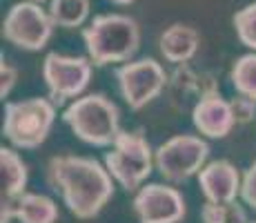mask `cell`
Instances as JSON below:
<instances>
[{
    "mask_svg": "<svg viewBox=\"0 0 256 223\" xmlns=\"http://www.w3.org/2000/svg\"><path fill=\"white\" fill-rule=\"evenodd\" d=\"M47 183L80 221L96 219L114 196V176L87 156H54L47 163Z\"/></svg>",
    "mask_w": 256,
    "mask_h": 223,
    "instance_id": "6da1fadb",
    "label": "cell"
},
{
    "mask_svg": "<svg viewBox=\"0 0 256 223\" xmlns=\"http://www.w3.org/2000/svg\"><path fill=\"white\" fill-rule=\"evenodd\" d=\"M82 41L96 67L130 63L140 47V27L127 14H100L82 29Z\"/></svg>",
    "mask_w": 256,
    "mask_h": 223,
    "instance_id": "7a4b0ae2",
    "label": "cell"
},
{
    "mask_svg": "<svg viewBox=\"0 0 256 223\" xmlns=\"http://www.w3.org/2000/svg\"><path fill=\"white\" fill-rule=\"evenodd\" d=\"M62 121L82 143L94 147H112L120 134V112L102 94L76 98L65 112Z\"/></svg>",
    "mask_w": 256,
    "mask_h": 223,
    "instance_id": "3957f363",
    "label": "cell"
},
{
    "mask_svg": "<svg viewBox=\"0 0 256 223\" xmlns=\"http://www.w3.org/2000/svg\"><path fill=\"white\" fill-rule=\"evenodd\" d=\"M56 121V105L52 98H24L4 105L2 134L18 150H36L47 141Z\"/></svg>",
    "mask_w": 256,
    "mask_h": 223,
    "instance_id": "277c9868",
    "label": "cell"
},
{
    "mask_svg": "<svg viewBox=\"0 0 256 223\" xmlns=\"http://www.w3.org/2000/svg\"><path fill=\"white\" fill-rule=\"evenodd\" d=\"M156 165L154 152L142 132L122 130L105 154V167L125 192H138Z\"/></svg>",
    "mask_w": 256,
    "mask_h": 223,
    "instance_id": "5b68a950",
    "label": "cell"
},
{
    "mask_svg": "<svg viewBox=\"0 0 256 223\" xmlns=\"http://www.w3.org/2000/svg\"><path fill=\"white\" fill-rule=\"evenodd\" d=\"M54 21L49 9H42L40 3L22 0L7 12L2 21V38L9 45L24 52H40L45 49L54 34Z\"/></svg>",
    "mask_w": 256,
    "mask_h": 223,
    "instance_id": "8992f818",
    "label": "cell"
},
{
    "mask_svg": "<svg viewBox=\"0 0 256 223\" xmlns=\"http://www.w3.org/2000/svg\"><path fill=\"white\" fill-rule=\"evenodd\" d=\"M210 145L194 134H178L154 152L156 170L170 183H183L205 167Z\"/></svg>",
    "mask_w": 256,
    "mask_h": 223,
    "instance_id": "52a82bcc",
    "label": "cell"
},
{
    "mask_svg": "<svg viewBox=\"0 0 256 223\" xmlns=\"http://www.w3.org/2000/svg\"><path fill=\"white\" fill-rule=\"evenodd\" d=\"M114 74L120 96L125 98L132 112H138L145 105H150L154 98L163 94V89H167V83H170V76L165 74L163 65L154 58L122 63Z\"/></svg>",
    "mask_w": 256,
    "mask_h": 223,
    "instance_id": "ba28073f",
    "label": "cell"
},
{
    "mask_svg": "<svg viewBox=\"0 0 256 223\" xmlns=\"http://www.w3.org/2000/svg\"><path fill=\"white\" fill-rule=\"evenodd\" d=\"M90 58L82 56H62V54H47L42 61V81L47 85L49 98L54 105H65L70 98H78L92 81Z\"/></svg>",
    "mask_w": 256,
    "mask_h": 223,
    "instance_id": "9c48e42d",
    "label": "cell"
},
{
    "mask_svg": "<svg viewBox=\"0 0 256 223\" xmlns=\"http://www.w3.org/2000/svg\"><path fill=\"white\" fill-rule=\"evenodd\" d=\"M134 212L140 223H180L187 207L183 194L176 187L150 183L136 192Z\"/></svg>",
    "mask_w": 256,
    "mask_h": 223,
    "instance_id": "30bf717a",
    "label": "cell"
},
{
    "mask_svg": "<svg viewBox=\"0 0 256 223\" xmlns=\"http://www.w3.org/2000/svg\"><path fill=\"white\" fill-rule=\"evenodd\" d=\"M218 92V83L214 76L205 72H198L190 65V63H180L170 74V83H167V98L174 112L183 114L192 112L203 98L212 96Z\"/></svg>",
    "mask_w": 256,
    "mask_h": 223,
    "instance_id": "8fae6325",
    "label": "cell"
},
{
    "mask_svg": "<svg viewBox=\"0 0 256 223\" xmlns=\"http://www.w3.org/2000/svg\"><path fill=\"white\" fill-rule=\"evenodd\" d=\"M27 163L12 147H0V223H12L14 203L27 187Z\"/></svg>",
    "mask_w": 256,
    "mask_h": 223,
    "instance_id": "7c38bea8",
    "label": "cell"
},
{
    "mask_svg": "<svg viewBox=\"0 0 256 223\" xmlns=\"http://www.w3.org/2000/svg\"><path fill=\"white\" fill-rule=\"evenodd\" d=\"M198 185L212 203H232L240 196V174L230 161H212L198 172Z\"/></svg>",
    "mask_w": 256,
    "mask_h": 223,
    "instance_id": "4fadbf2b",
    "label": "cell"
},
{
    "mask_svg": "<svg viewBox=\"0 0 256 223\" xmlns=\"http://www.w3.org/2000/svg\"><path fill=\"white\" fill-rule=\"evenodd\" d=\"M192 123L203 136L208 138H225L232 127L236 125V118L232 112L230 101H225L218 92L203 98L198 105L192 110Z\"/></svg>",
    "mask_w": 256,
    "mask_h": 223,
    "instance_id": "5bb4252c",
    "label": "cell"
},
{
    "mask_svg": "<svg viewBox=\"0 0 256 223\" xmlns=\"http://www.w3.org/2000/svg\"><path fill=\"white\" fill-rule=\"evenodd\" d=\"M198 45H200L198 32L194 27H190V25H180V23L167 27L158 38V49L163 54V58L167 63H174V65L190 63L198 52Z\"/></svg>",
    "mask_w": 256,
    "mask_h": 223,
    "instance_id": "9a60e30c",
    "label": "cell"
},
{
    "mask_svg": "<svg viewBox=\"0 0 256 223\" xmlns=\"http://www.w3.org/2000/svg\"><path fill=\"white\" fill-rule=\"evenodd\" d=\"M12 219L20 223H56L58 221V205L45 194L24 192L14 203Z\"/></svg>",
    "mask_w": 256,
    "mask_h": 223,
    "instance_id": "2e32d148",
    "label": "cell"
},
{
    "mask_svg": "<svg viewBox=\"0 0 256 223\" xmlns=\"http://www.w3.org/2000/svg\"><path fill=\"white\" fill-rule=\"evenodd\" d=\"M90 0H49V16L56 27L76 29L90 18Z\"/></svg>",
    "mask_w": 256,
    "mask_h": 223,
    "instance_id": "e0dca14e",
    "label": "cell"
},
{
    "mask_svg": "<svg viewBox=\"0 0 256 223\" xmlns=\"http://www.w3.org/2000/svg\"><path fill=\"white\" fill-rule=\"evenodd\" d=\"M232 85L236 89V94H243L248 98L256 101V54H245L232 67Z\"/></svg>",
    "mask_w": 256,
    "mask_h": 223,
    "instance_id": "ac0fdd59",
    "label": "cell"
},
{
    "mask_svg": "<svg viewBox=\"0 0 256 223\" xmlns=\"http://www.w3.org/2000/svg\"><path fill=\"white\" fill-rule=\"evenodd\" d=\"M203 223H248V214L236 201L232 203H212L208 201L200 210Z\"/></svg>",
    "mask_w": 256,
    "mask_h": 223,
    "instance_id": "d6986e66",
    "label": "cell"
},
{
    "mask_svg": "<svg viewBox=\"0 0 256 223\" xmlns=\"http://www.w3.org/2000/svg\"><path fill=\"white\" fill-rule=\"evenodd\" d=\"M232 21L236 29V38L240 41V45L256 52V0L245 5L243 9H238Z\"/></svg>",
    "mask_w": 256,
    "mask_h": 223,
    "instance_id": "ffe728a7",
    "label": "cell"
},
{
    "mask_svg": "<svg viewBox=\"0 0 256 223\" xmlns=\"http://www.w3.org/2000/svg\"><path fill=\"white\" fill-rule=\"evenodd\" d=\"M230 105H232L236 125H245V123L254 121V116H256V101L254 98H248V96H243V94H238V96H234L232 101H230Z\"/></svg>",
    "mask_w": 256,
    "mask_h": 223,
    "instance_id": "44dd1931",
    "label": "cell"
},
{
    "mask_svg": "<svg viewBox=\"0 0 256 223\" xmlns=\"http://www.w3.org/2000/svg\"><path fill=\"white\" fill-rule=\"evenodd\" d=\"M240 199L245 205L256 210V161L250 165V170L243 176V185H240Z\"/></svg>",
    "mask_w": 256,
    "mask_h": 223,
    "instance_id": "7402d4cb",
    "label": "cell"
},
{
    "mask_svg": "<svg viewBox=\"0 0 256 223\" xmlns=\"http://www.w3.org/2000/svg\"><path fill=\"white\" fill-rule=\"evenodd\" d=\"M16 81H18V69L2 58V63H0V98H2V101L12 94Z\"/></svg>",
    "mask_w": 256,
    "mask_h": 223,
    "instance_id": "603a6c76",
    "label": "cell"
},
{
    "mask_svg": "<svg viewBox=\"0 0 256 223\" xmlns=\"http://www.w3.org/2000/svg\"><path fill=\"white\" fill-rule=\"evenodd\" d=\"M112 3H114V5H122V7H125V5H132L134 0H112Z\"/></svg>",
    "mask_w": 256,
    "mask_h": 223,
    "instance_id": "cb8c5ba5",
    "label": "cell"
},
{
    "mask_svg": "<svg viewBox=\"0 0 256 223\" xmlns=\"http://www.w3.org/2000/svg\"><path fill=\"white\" fill-rule=\"evenodd\" d=\"M34 3H40L42 5V3H47V0H34Z\"/></svg>",
    "mask_w": 256,
    "mask_h": 223,
    "instance_id": "d4e9b609",
    "label": "cell"
},
{
    "mask_svg": "<svg viewBox=\"0 0 256 223\" xmlns=\"http://www.w3.org/2000/svg\"><path fill=\"white\" fill-rule=\"evenodd\" d=\"M248 223H256V221H248Z\"/></svg>",
    "mask_w": 256,
    "mask_h": 223,
    "instance_id": "484cf974",
    "label": "cell"
}]
</instances>
